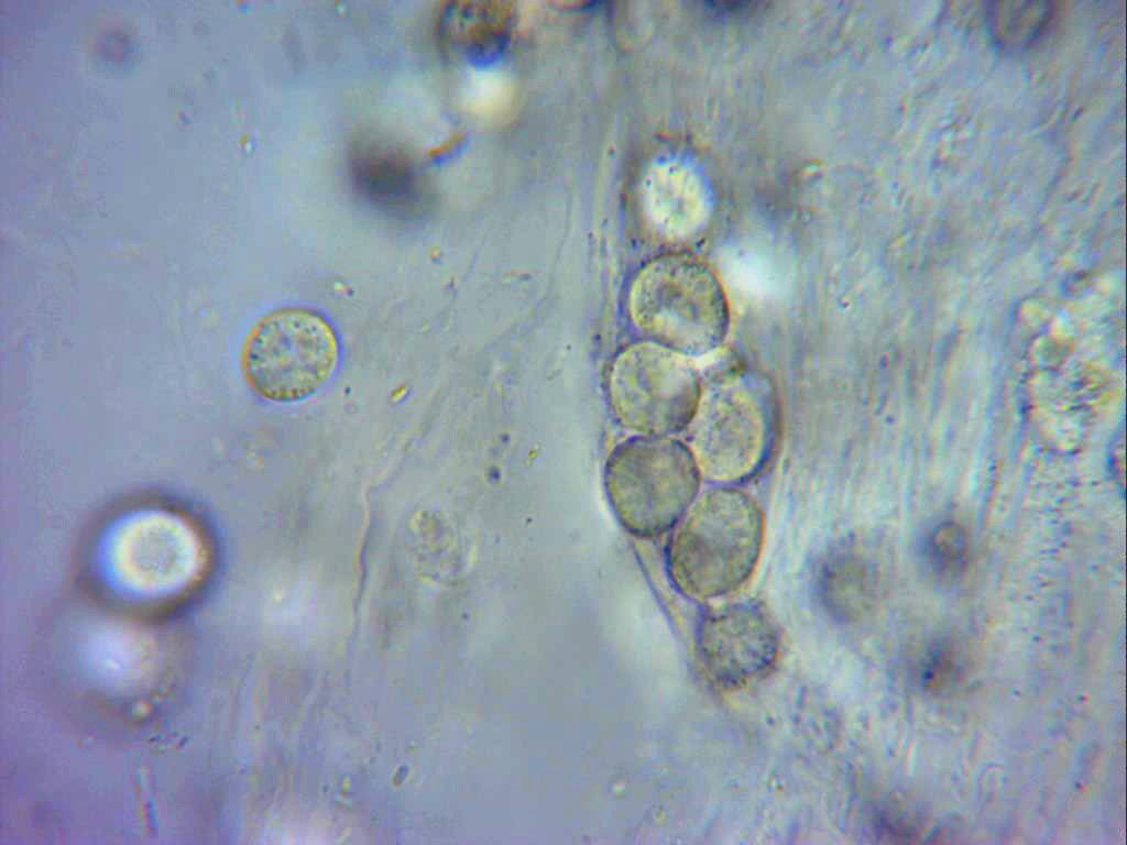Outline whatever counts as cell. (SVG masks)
<instances>
[{
    "mask_svg": "<svg viewBox=\"0 0 1127 845\" xmlns=\"http://www.w3.org/2000/svg\"><path fill=\"white\" fill-rule=\"evenodd\" d=\"M671 529L668 571L689 597L707 600L734 592L758 564L763 512L736 485L715 484L699 493Z\"/></svg>",
    "mask_w": 1127,
    "mask_h": 845,
    "instance_id": "1",
    "label": "cell"
},
{
    "mask_svg": "<svg viewBox=\"0 0 1127 845\" xmlns=\"http://www.w3.org/2000/svg\"><path fill=\"white\" fill-rule=\"evenodd\" d=\"M631 311L655 344L683 356L719 349L730 329L727 295L715 271L687 254L659 257L636 278Z\"/></svg>",
    "mask_w": 1127,
    "mask_h": 845,
    "instance_id": "2",
    "label": "cell"
},
{
    "mask_svg": "<svg viewBox=\"0 0 1127 845\" xmlns=\"http://www.w3.org/2000/svg\"><path fill=\"white\" fill-rule=\"evenodd\" d=\"M701 472L687 443L637 435L611 452L604 486L621 525L638 537L671 529L700 493Z\"/></svg>",
    "mask_w": 1127,
    "mask_h": 845,
    "instance_id": "3",
    "label": "cell"
},
{
    "mask_svg": "<svg viewBox=\"0 0 1127 845\" xmlns=\"http://www.w3.org/2000/svg\"><path fill=\"white\" fill-rule=\"evenodd\" d=\"M338 339L318 311L286 306L262 316L242 349V370L261 397L293 403L315 394L333 373Z\"/></svg>",
    "mask_w": 1127,
    "mask_h": 845,
    "instance_id": "4",
    "label": "cell"
},
{
    "mask_svg": "<svg viewBox=\"0 0 1127 845\" xmlns=\"http://www.w3.org/2000/svg\"><path fill=\"white\" fill-rule=\"evenodd\" d=\"M702 392L688 359L655 343L624 351L610 378L616 415L624 425L645 436L671 437L687 429Z\"/></svg>",
    "mask_w": 1127,
    "mask_h": 845,
    "instance_id": "5",
    "label": "cell"
},
{
    "mask_svg": "<svg viewBox=\"0 0 1127 845\" xmlns=\"http://www.w3.org/2000/svg\"><path fill=\"white\" fill-rule=\"evenodd\" d=\"M690 448L701 475L718 485H736L763 465L768 427L761 402L740 382L702 392L688 426Z\"/></svg>",
    "mask_w": 1127,
    "mask_h": 845,
    "instance_id": "6",
    "label": "cell"
},
{
    "mask_svg": "<svg viewBox=\"0 0 1127 845\" xmlns=\"http://www.w3.org/2000/svg\"><path fill=\"white\" fill-rule=\"evenodd\" d=\"M697 645L709 678L724 689L746 687L776 662L779 637L758 604L737 602L712 608L701 617Z\"/></svg>",
    "mask_w": 1127,
    "mask_h": 845,
    "instance_id": "7",
    "label": "cell"
},
{
    "mask_svg": "<svg viewBox=\"0 0 1127 845\" xmlns=\"http://www.w3.org/2000/svg\"><path fill=\"white\" fill-rule=\"evenodd\" d=\"M883 552L866 536H849L832 546L816 568V586L827 608L841 618L860 616L885 572Z\"/></svg>",
    "mask_w": 1127,
    "mask_h": 845,
    "instance_id": "8",
    "label": "cell"
},
{
    "mask_svg": "<svg viewBox=\"0 0 1127 845\" xmlns=\"http://www.w3.org/2000/svg\"><path fill=\"white\" fill-rule=\"evenodd\" d=\"M352 171L355 185L384 200H403L422 195L423 173L414 158L403 149L373 138L357 142L352 150Z\"/></svg>",
    "mask_w": 1127,
    "mask_h": 845,
    "instance_id": "9",
    "label": "cell"
},
{
    "mask_svg": "<svg viewBox=\"0 0 1127 845\" xmlns=\"http://www.w3.org/2000/svg\"><path fill=\"white\" fill-rule=\"evenodd\" d=\"M1053 8L1047 1H996L985 9V24L993 42L1004 50H1021L1048 30Z\"/></svg>",
    "mask_w": 1127,
    "mask_h": 845,
    "instance_id": "10",
    "label": "cell"
},
{
    "mask_svg": "<svg viewBox=\"0 0 1127 845\" xmlns=\"http://www.w3.org/2000/svg\"><path fill=\"white\" fill-rule=\"evenodd\" d=\"M921 556L926 571L934 579H959L967 570L971 556L965 528L952 520L937 524L923 540Z\"/></svg>",
    "mask_w": 1127,
    "mask_h": 845,
    "instance_id": "11",
    "label": "cell"
}]
</instances>
